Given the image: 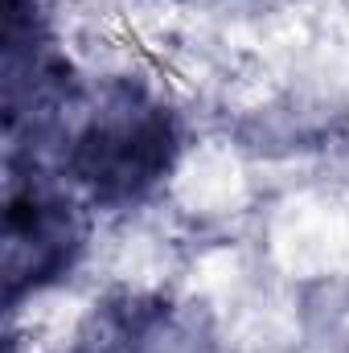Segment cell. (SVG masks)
<instances>
[{"label": "cell", "instance_id": "6da1fadb", "mask_svg": "<svg viewBox=\"0 0 349 353\" xmlns=\"http://www.w3.org/2000/svg\"><path fill=\"white\" fill-rule=\"evenodd\" d=\"M181 152L185 119L173 99L140 74H107L83 83L41 169L90 210H136L169 185Z\"/></svg>", "mask_w": 349, "mask_h": 353}, {"label": "cell", "instance_id": "7a4b0ae2", "mask_svg": "<svg viewBox=\"0 0 349 353\" xmlns=\"http://www.w3.org/2000/svg\"><path fill=\"white\" fill-rule=\"evenodd\" d=\"M4 234L0 271L4 304H21L66 283L90 243V205L41 165H4Z\"/></svg>", "mask_w": 349, "mask_h": 353}, {"label": "cell", "instance_id": "3957f363", "mask_svg": "<svg viewBox=\"0 0 349 353\" xmlns=\"http://www.w3.org/2000/svg\"><path fill=\"white\" fill-rule=\"evenodd\" d=\"M197 329L169 296L111 292L74 325L66 353H193Z\"/></svg>", "mask_w": 349, "mask_h": 353}]
</instances>
